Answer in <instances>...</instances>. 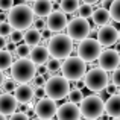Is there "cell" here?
Instances as JSON below:
<instances>
[{
	"label": "cell",
	"instance_id": "obj_32",
	"mask_svg": "<svg viewBox=\"0 0 120 120\" xmlns=\"http://www.w3.org/2000/svg\"><path fill=\"white\" fill-rule=\"evenodd\" d=\"M34 27L35 29H38V30H46L47 29V20L46 18H43V17H37L35 18V21H34Z\"/></svg>",
	"mask_w": 120,
	"mask_h": 120
},
{
	"label": "cell",
	"instance_id": "obj_33",
	"mask_svg": "<svg viewBox=\"0 0 120 120\" xmlns=\"http://www.w3.org/2000/svg\"><path fill=\"white\" fill-rule=\"evenodd\" d=\"M14 0H0V9H2L3 12H9L12 8H14Z\"/></svg>",
	"mask_w": 120,
	"mask_h": 120
},
{
	"label": "cell",
	"instance_id": "obj_41",
	"mask_svg": "<svg viewBox=\"0 0 120 120\" xmlns=\"http://www.w3.org/2000/svg\"><path fill=\"white\" fill-rule=\"evenodd\" d=\"M24 2H37V0H24Z\"/></svg>",
	"mask_w": 120,
	"mask_h": 120
},
{
	"label": "cell",
	"instance_id": "obj_27",
	"mask_svg": "<svg viewBox=\"0 0 120 120\" xmlns=\"http://www.w3.org/2000/svg\"><path fill=\"white\" fill-rule=\"evenodd\" d=\"M18 82H15L12 78H6V79H3L2 81V90H3V93H14L15 91V88L18 87Z\"/></svg>",
	"mask_w": 120,
	"mask_h": 120
},
{
	"label": "cell",
	"instance_id": "obj_7",
	"mask_svg": "<svg viewBox=\"0 0 120 120\" xmlns=\"http://www.w3.org/2000/svg\"><path fill=\"white\" fill-rule=\"evenodd\" d=\"M84 85H85V88H88L93 93H99V91L106 90V87L109 85L108 71H105L100 67L90 68L84 78Z\"/></svg>",
	"mask_w": 120,
	"mask_h": 120
},
{
	"label": "cell",
	"instance_id": "obj_43",
	"mask_svg": "<svg viewBox=\"0 0 120 120\" xmlns=\"http://www.w3.org/2000/svg\"><path fill=\"white\" fill-rule=\"evenodd\" d=\"M112 120H120V119H112Z\"/></svg>",
	"mask_w": 120,
	"mask_h": 120
},
{
	"label": "cell",
	"instance_id": "obj_35",
	"mask_svg": "<svg viewBox=\"0 0 120 120\" xmlns=\"http://www.w3.org/2000/svg\"><path fill=\"white\" fill-rule=\"evenodd\" d=\"M106 94H109V96H114V94H120L119 91H120V88L117 87V85L114 84V82H109V85L106 87Z\"/></svg>",
	"mask_w": 120,
	"mask_h": 120
},
{
	"label": "cell",
	"instance_id": "obj_19",
	"mask_svg": "<svg viewBox=\"0 0 120 120\" xmlns=\"http://www.w3.org/2000/svg\"><path fill=\"white\" fill-rule=\"evenodd\" d=\"M34 12H35L37 17H49L50 14L53 12V3L52 0H37L34 2Z\"/></svg>",
	"mask_w": 120,
	"mask_h": 120
},
{
	"label": "cell",
	"instance_id": "obj_37",
	"mask_svg": "<svg viewBox=\"0 0 120 120\" xmlns=\"http://www.w3.org/2000/svg\"><path fill=\"white\" fill-rule=\"evenodd\" d=\"M111 81H112V82H114V84H116V85H117V87L120 88V67H119L116 71H112Z\"/></svg>",
	"mask_w": 120,
	"mask_h": 120
},
{
	"label": "cell",
	"instance_id": "obj_6",
	"mask_svg": "<svg viewBox=\"0 0 120 120\" xmlns=\"http://www.w3.org/2000/svg\"><path fill=\"white\" fill-rule=\"evenodd\" d=\"M81 112H82V117L88 120L100 119L105 114V102L97 94L85 96V99L81 103Z\"/></svg>",
	"mask_w": 120,
	"mask_h": 120
},
{
	"label": "cell",
	"instance_id": "obj_1",
	"mask_svg": "<svg viewBox=\"0 0 120 120\" xmlns=\"http://www.w3.org/2000/svg\"><path fill=\"white\" fill-rule=\"evenodd\" d=\"M8 21L12 24V27L17 30H27L35 21V12L34 8L29 5H15L11 11L8 12Z\"/></svg>",
	"mask_w": 120,
	"mask_h": 120
},
{
	"label": "cell",
	"instance_id": "obj_10",
	"mask_svg": "<svg viewBox=\"0 0 120 120\" xmlns=\"http://www.w3.org/2000/svg\"><path fill=\"white\" fill-rule=\"evenodd\" d=\"M99 67L105 71H116L120 67V53L116 49H105L97 59Z\"/></svg>",
	"mask_w": 120,
	"mask_h": 120
},
{
	"label": "cell",
	"instance_id": "obj_16",
	"mask_svg": "<svg viewBox=\"0 0 120 120\" xmlns=\"http://www.w3.org/2000/svg\"><path fill=\"white\" fill-rule=\"evenodd\" d=\"M15 99L18 100L20 105H29L35 99V88L29 84H20L14 91Z\"/></svg>",
	"mask_w": 120,
	"mask_h": 120
},
{
	"label": "cell",
	"instance_id": "obj_39",
	"mask_svg": "<svg viewBox=\"0 0 120 120\" xmlns=\"http://www.w3.org/2000/svg\"><path fill=\"white\" fill-rule=\"evenodd\" d=\"M0 120H9V119H8V116H2V117H0Z\"/></svg>",
	"mask_w": 120,
	"mask_h": 120
},
{
	"label": "cell",
	"instance_id": "obj_11",
	"mask_svg": "<svg viewBox=\"0 0 120 120\" xmlns=\"http://www.w3.org/2000/svg\"><path fill=\"white\" fill-rule=\"evenodd\" d=\"M58 108L59 106L56 105V100L49 99V97H44V99L38 100L34 112H35V116H38V117L43 119V120H52L56 114H58Z\"/></svg>",
	"mask_w": 120,
	"mask_h": 120
},
{
	"label": "cell",
	"instance_id": "obj_18",
	"mask_svg": "<svg viewBox=\"0 0 120 120\" xmlns=\"http://www.w3.org/2000/svg\"><path fill=\"white\" fill-rule=\"evenodd\" d=\"M105 114L112 119H120V94L109 96L105 100Z\"/></svg>",
	"mask_w": 120,
	"mask_h": 120
},
{
	"label": "cell",
	"instance_id": "obj_38",
	"mask_svg": "<svg viewBox=\"0 0 120 120\" xmlns=\"http://www.w3.org/2000/svg\"><path fill=\"white\" fill-rule=\"evenodd\" d=\"M82 3H88V5H94V3H97L99 0H81Z\"/></svg>",
	"mask_w": 120,
	"mask_h": 120
},
{
	"label": "cell",
	"instance_id": "obj_23",
	"mask_svg": "<svg viewBox=\"0 0 120 120\" xmlns=\"http://www.w3.org/2000/svg\"><path fill=\"white\" fill-rule=\"evenodd\" d=\"M14 56L9 50H2L0 52V68L2 71H6L8 68H11L14 65Z\"/></svg>",
	"mask_w": 120,
	"mask_h": 120
},
{
	"label": "cell",
	"instance_id": "obj_36",
	"mask_svg": "<svg viewBox=\"0 0 120 120\" xmlns=\"http://www.w3.org/2000/svg\"><path fill=\"white\" fill-rule=\"evenodd\" d=\"M9 120H30V116L26 114V112L20 111V112H15V114H12Z\"/></svg>",
	"mask_w": 120,
	"mask_h": 120
},
{
	"label": "cell",
	"instance_id": "obj_44",
	"mask_svg": "<svg viewBox=\"0 0 120 120\" xmlns=\"http://www.w3.org/2000/svg\"><path fill=\"white\" fill-rule=\"evenodd\" d=\"M96 120H99V119H96Z\"/></svg>",
	"mask_w": 120,
	"mask_h": 120
},
{
	"label": "cell",
	"instance_id": "obj_22",
	"mask_svg": "<svg viewBox=\"0 0 120 120\" xmlns=\"http://www.w3.org/2000/svg\"><path fill=\"white\" fill-rule=\"evenodd\" d=\"M79 0H61L59 2V9L65 14H75L79 11Z\"/></svg>",
	"mask_w": 120,
	"mask_h": 120
},
{
	"label": "cell",
	"instance_id": "obj_25",
	"mask_svg": "<svg viewBox=\"0 0 120 120\" xmlns=\"http://www.w3.org/2000/svg\"><path fill=\"white\" fill-rule=\"evenodd\" d=\"M94 6L93 5H88V3H82L79 6V11H78V17H82V18H91L94 14Z\"/></svg>",
	"mask_w": 120,
	"mask_h": 120
},
{
	"label": "cell",
	"instance_id": "obj_9",
	"mask_svg": "<svg viewBox=\"0 0 120 120\" xmlns=\"http://www.w3.org/2000/svg\"><path fill=\"white\" fill-rule=\"evenodd\" d=\"M65 30H67V35L71 40L79 41V43L87 40V38H90V35H91L90 21L87 18H82V17H73L68 21V26Z\"/></svg>",
	"mask_w": 120,
	"mask_h": 120
},
{
	"label": "cell",
	"instance_id": "obj_13",
	"mask_svg": "<svg viewBox=\"0 0 120 120\" xmlns=\"http://www.w3.org/2000/svg\"><path fill=\"white\" fill-rule=\"evenodd\" d=\"M46 20H47V29H49L50 32H55V34H59V32H62L64 29H67L68 21H70L67 18V14L62 12L61 9L53 11Z\"/></svg>",
	"mask_w": 120,
	"mask_h": 120
},
{
	"label": "cell",
	"instance_id": "obj_40",
	"mask_svg": "<svg viewBox=\"0 0 120 120\" xmlns=\"http://www.w3.org/2000/svg\"><path fill=\"white\" fill-rule=\"evenodd\" d=\"M30 120H43V119H40L38 116H35V117H32V119H30Z\"/></svg>",
	"mask_w": 120,
	"mask_h": 120
},
{
	"label": "cell",
	"instance_id": "obj_45",
	"mask_svg": "<svg viewBox=\"0 0 120 120\" xmlns=\"http://www.w3.org/2000/svg\"><path fill=\"white\" fill-rule=\"evenodd\" d=\"M52 120H53V119H52Z\"/></svg>",
	"mask_w": 120,
	"mask_h": 120
},
{
	"label": "cell",
	"instance_id": "obj_4",
	"mask_svg": "<svg viewBox=\"0 0 120 120\" xmlns=\"http://www.w3.org/2000/svg\"><path fill=\"white\" fill-rule=\"evenodd\" d=\"M88 68H87V62L79 56H68L67 59H64L62 62V68H61V75L68 81H81L85 78Z\"/></svg>",
	"mask_w": 120,
	"mask_h": 120
},
{
	"label": "cell",
	"instance_id": "obj_3",
	"mask_svg": "<svg viewBox=\"0 0 120 120\" xmlns=\"http://www.w3.org/2000/svg\"><path fill=\"white\" fill-rule=\"evenodd\" d=\"M75 41L67 35V34H55L49 41V52L52 58L58 59H67L71 55L75 49Z\"/></svg>",
	"mask_w": 120,
	"mask_h": 120
},
{
	"label": "cell",
	"instance_id": "obj_42",
	"mask_svg": "<svg viewBox=\"0 0 120 120\" xmlns=\"http://www.w3.org/2000/svg\"><path fill=\"white\" fill-rule=\"evenodd\" d=\"M52 2H61V0H52Z\"/></svg>",
	"mask_w": 120,
	"mask_h": 120
},
{
	"label": "cell",
	"instance_id": "obj_12",
	"mask_svg": "<svg viewBox=\"0 0 120 120\" xmlns=\"http://www.w3.org/2000/svg\"><path fill=\"white\" fill-rule=\"evenodd\" d=\"M97 41L102 44V47L109 49L111 46H114L117 41H120V29H117L112 24H106L102 26L97 32Z\"/></svg>",
	"mask_w": 120,
	"mask_h": 120
},
{
	"label": "cell",
	"instance_id": "obj_17",
	"mask_svg": "<svg viewBox=\"0 0 120 120\" xmlns=\"http://www.w3.org/2000/svg\"><path fill=\"white\" fill-rule=\"evenodd\" d=\"M50 58H52V55H50L49 47H47V46H41V44H40V46L32 47L30 59L35 62L37 67H43V65H46L47 62H49Z\"/></svg>",
	"mask_w": 120,
	"mask_h": 120
},
{
	"label": "cell",
	"instance_id": "obj_5",
	"mask_svg": "<svg viewBox=\"0 0 120 120\" xmlns=\"http://www.w3.org/2000/svg\"><path fill=\"white\" fill-rule=\"evenodd\" d=\"M46 93L49 99L53 100H61L68 97L71 88H70V81L65 79L64 76H59V75H55V76H50L46 82Z\"/></svg>",
	"mask_w": 120,
	"mask_h": 120
},
{
	"label": "cell",
	"instance_id": "obj_14",
	"mask_svg": "<svg viewBox=\"0 0 120 120\" xmlns=\"http://www.w3.org/2000/svg\"><path fill=\"white\" fill-rule=\"evenodd\" d=\"M82 112L81 106H78L73 102H65L58 108L56 120H81Z\"/></svg>",
	"mask_w": 120,
	"mask_h": 120
},
{
	"label": "cell",
	"instance_id": "obj_20",
	"mask_svg": "<svg viewBox=\"0 0 120 120\" xmlns=\"http://www.w3.org/2000/svg\"><path fill=\"white\" fill-rule=\"evenodd\" d=\"M91 20H93V23L96 24V26H106V24H109V21L112 20L111 18V12H109V9H105V8H97L96 11H94L93 17H91Z\"/></svg>",
	"mask_w": 120,
	"mask_h": 120
},
{
	"label": "cell",
	"instance_id": "obj_8",
	"mask_svg": "<svg viewBox=\"0 0 120 120\" xmlns=\"http://www.w3.org/2000/svg\"><path fill=\"white\" fill-rule=\"evenodd\" d=\"M102 52H103L102 44L97 41V38H91V37L81 41L78 46V56L82 58L87 64L97 61L99 56L102 55Z\"/></svg>",
	"mask_w": 120,
	"mask_h": 120
},
{
	"label": "cell",
	"instance_id": "obj_15",
	"mask_svg": "<svg viewBox=\"0 0 120 120\" xmlns=\"http://www.w3.org/2000/svg\"><path fill=\"white\" fill-rule=\"evenodd\" d=\"M18 100L12 93H3L0 96V112L2 116H12L18 109Z\"/></svg>",
	"mask_w": 120,
	"mask_h": 120
},
{
	"label": "cell",
	"instance_id": "obj_29",
	"mask_svg": "<svg viewBox=\"0 0 120 120\" xmlns=\"http://www.w3.org/2000/svg\"><path fill=\"white\" fill-rule=\"evenodd\" d=\"M85 99V96L82 94L81 90H78V88H71L70 94H68V102H73V103H82V100Z\"/></svg>",
	"mask_w": 120,
	"mask_h": 120
},
{
	"label": "cell",
	"instance_id": "obj_21",
	"mask_svg": "<svg viewBox=\"0 0 120 120\" xmlns=\"http://www.w3.org/2000/svg\"><path fill=\"white\" fill-rule=\"evenodd\" d=\"M41 40H43V34L41 30L35 29V27H30L24 32V43L29 44L30 47H35L41 44Z\"/></svg>",
	"mask_w": 120,
	"mask_h": 120
},
{
	"label": "cell",
	"instance_id": "obj_24",
	"mask_svg": "<svg viewBox=\"0 0 120 120\" xmlns=\"http://www.w3.org/2000/svg\"><path fill=\"white\" fill-rule=\"evenodd\" d=\"M30 52H32V47H30L29 44L20 43V44H17V46H15V50L12 53H14V55H17L18 59H20V58H30Z\"/></svg>",
	"mask_w": 120,
	"mask_h": 120
},
{
	"label": "cell",
	"instance_id": "obj_26",
	"mask_svg": "<svg viewBox=\"0 0 120 120\" xmlns=\"http://www.w3.org/2000/svg\"><path fill=\"white\" fill-rule=\"evenodd\" d=\"M44 67H46V70L49 71V73H56V71H59L62 68V62H61V59H58V58H50L49 62H47Z\"/></svg>",
	"mask_w": 120,
	"mask_h": 120
},
{
	"label": "cell",
	"instance_id": "obj_34",
	"mask_svg": "<svg viewBox=\"0 0 120 120\" xmlns=\"http://www.w3.org/2000/svg\"><path fill=\"white\" fill-rule=\"evenodd\" d=\"M35 97L37 99H44V97H47V93H46V87L44 85H35Z\"/></svg>",
	"mask_w": 120,
	"mask_h": 120
},
{
	"label": "cell",
	"instance_id": "obj_30",
	"mask_svg": "<svg viewBox=\"0 0 120 120\" xmlns=\"http://www.w3.org/2000/svg\"><path fill=\"white\" fill-rule=\"evenodd\" d=\"M12 32H14V27L9 21H2L0 23V35L2 37H11Z\"/></svg>",
	"mask_w": 120,
	"mask_h": 120
},
{
	"label": "cell",
	"instance_id": "obj_2",
	"mask_svg": "<svg viewBox=\"0 0 120 120\" xmlns=\"http://www.w3.org/2000/svg\"><path fill=\"white\" fill-rule=\"evenodd\" d=\"M37 65L30 58H20L11 67V78L18 84H27L37 76Z\"/></svg>",
	"mask_w": 120,
	"mask_h": 120
},
{
	"label": "cell",
	"instance_id": "obj_28",
	"mask_svg": "<svg viewBox=\"0 0 120 120\" xmlns=\"http://www.w3.org/2000/svg\"><path fill=\"white\" fill-rule=\"evenodd\" d=\"M111 12V18L116 23H120V0H112V5L109 8Z\"/></svg>",
	"mask_w": 120,
	"mask_h": 120
},
{
	"label": "cell",
	"instance_id": "obj_31",
	"mask_svg": "<svg viewBox=\"0 0 120 120\" xmlns=\"http://www.w3.org/2000/svg\"><path fill=\"white\" fill-rule=\"evenodd\" d=\"M9 40H11V43H14V44H20L21 41L24 40V32H23V30H17V29H14V32L11 34Z\"/></svg>",
	"mask_w": 120,
	"mask_h": 120
}]
</instances>
